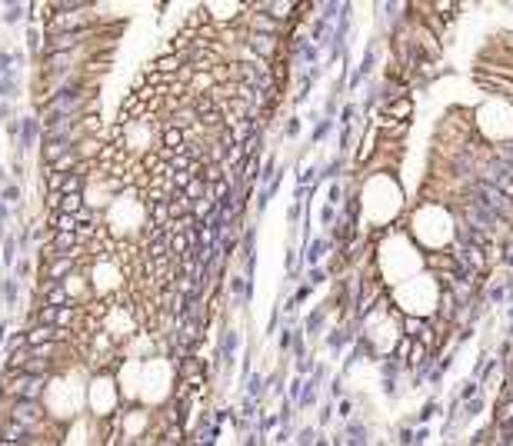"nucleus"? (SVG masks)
I'll return each mask as SVG.
<instances>
[{
    "instance_id": "1",
    "label": "nucleus",
    "mask_w": 513,
    "mask_h": 446,
    "mask_svg": "<svg viewBox=\"0 0 513 446\" xmlns=\"http://www.w3.org/2000/svg\"><path fill=\"white\" fill-rule=\"evenodd\" d=\"M87 403L97 420H110L120 413V387L114 376L107 373H94L90 376V390H87Z\"/></svg>"
}]
</instances>
